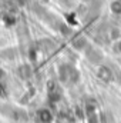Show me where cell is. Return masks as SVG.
<instances>
[{"label":"cell","instance_id":"1","mask_svg":"<svg viewBox=\"0 0 121 123\" xmlns=\"http://www.w3.org/2000/svg\"><path fill=\"white\" fill-rule=\"evenodd\" d=\"M46 93H47V100L50 103H56L59 100V97H60V89H59V86H57V83L54 80H50L47 83V92Z\"/></svg>","mask_w":121,"mask_h":123},{"label":"cell","instance_id":"2","mask_svg":"<svg viewBox=\"0 0 121 123\" xmlns=\"http://www.w3.org/2000/svg\"><path fill=\"white\" fill-rule=\"evenodd\" d=\"M97 73H98V77H100L101 80H104V82H110V80L113 79V72H111L107 66H103V64H101V66L98 67V72H97Z\"/></svg>","mask_w":121,"mask_h":123},{"label":"cell","instance_id":"3","mask_svg":"<svg viewBox=\"0 0 121 123\" xmlns=\"http://www.w3.org/2000/svg\"><path fill=\"white\" fill-rule=\"evenodd\" d=\"M38 120H40L41 123H53L54 116L51 115L50 110H47V109H41V110L38 112Z\"/></svg>","mask_w":121,"mask_h":123},{"label":"cell","instance_id":"4","mask_svg":"<svg viewBox=\"0 0 121 123\" xmlns=\"http://www.w3.org/2000/svg\"><path fill=\"white\" fill-rule=\"evenodd\" d=\"M1 74H3V72H1V67H0V77H1Z\"/></svg>","mask_w":121,"mask_h":123}]
</instances>
